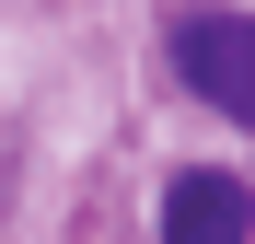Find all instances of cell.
Here are the masks:
<instances>
[{"label":"cell","instance_id":"cell-2","mask_svg":"<svg viewBox=\"0 0 255 244\" xmlns=\"http://www.w3.org/2000/svg\"><path fill=\"white\" fill-rule=\"evenodd\" d=\"M162 244H255V186L244 175H174L162 186Z\"/></svg>","mask_w":255,"mask_h":244},{"label":"cell","instance_id":"cell-1","mask_svg":"<svg viewBox=\"0 0 255 244\" xmlns=\"http://www.w3.org/2000/svg\"><path fill=\"white\" fill-rule=\"evenodd\" d=\"M174 70L232 116V128H255V12H197V23H174Z\"/></svg>","mask_w":255,"mask_h":244}]
</instances>
